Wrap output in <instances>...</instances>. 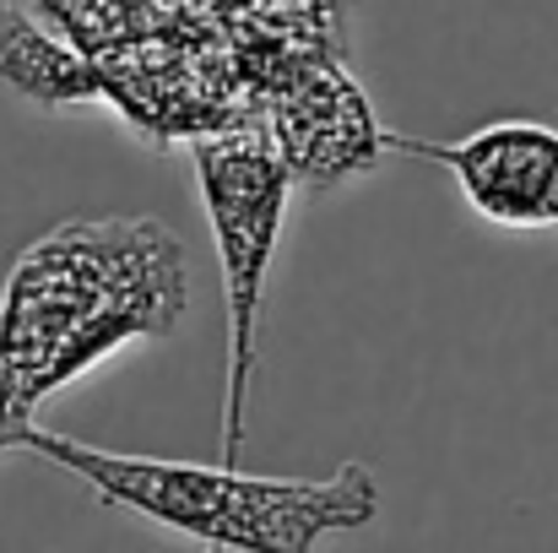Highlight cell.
Returning <instances> with one entry per match:
<instances>
[{
	"instance_id": "obj_1",
	"label": "cell",
	"mask_w": 558,
	"mask_h": 553,
	"mask_svg": "<svg viewBox=\"0 0 558 553\" xmlns=\"http://www.w3.org/2000/svg\"><path fill=\"white\" fill-rule=\"evenodd\" d=\"M190 310L185 244L158 217H71L33 239L0 293V369L27 412Z\"/></svg>"
},
{
	"instance_id": "obj_2",
	"label": "cell",
	"mask_w": 558,
	"mask_h": 553,
	"mask_svg": "<svg viewBox=\"0 0 558 553\" xmlns=\"http://www.w3.org/2000/svg\"><path fill=\"white\" fill-rule=\"evenodd\" d=\"M22 450L82 478L98 505L142 516L206 553H315L326 538L379 521V478L364 461H348L331 478H260L222 461L125 456L38 423L27 429Z\"/></svg>"
},
{
	"instance_id": "obj_3",
	"label": "cell",
	"mask_w": 558,
	"mask_h": 553,
	"mask_svg": "<svg viewBox=\"0 0 558 553\" xmlns=\"http://www.w3.org/2000/svg\"><path fill=\"white\" fill-rule=\"evenodd\" d=\"M195 180L211 223L217 266H222V310H228V390H222V467L244 456V401L255 374V332L271 282V255L282 239L293 169L271 136H201L195 142Z\"/></svg>"
},
{
	"instance_id": "obj_4",
	"label": "cell",
	"mask_w": 558,
	"mask_h": 553,
	"mask_svg": "<svg viewBox=\"0 0 558 553\" xmlns=\"http://www.w3.org/2000/svg\"><path fill=\"white\" fill-rule=\"evenodd\" d=\"M379 147L407 158H434L450 169L461 201L499 228H554L558 223V131L537 120H494L461 142H412L385 131Z\"/></svg>"
},
{
	"instance_id": "obj_5",
	"label": "cell",
	"mask_w": 558,
	"mask_h": 553,
	"mask_svg": "<svg viewBox=\"0 0 558 553\" xmlns=\"http://www.w3.org/2000/svg\"><path fill=\"white\" fill-rule=\"evenodd\" d=\"M0 87L22 93L27 104L60 109V104H87L98 98V71L65 49L60 38H49L27 11H16L11 0H0Z\"/></svg>"
},
{
	"instance_id": "obj_6",
	"label": "cell",
	"mask_w": 558,
	"mask_h": 553,
	"mask_svg": "<svg viewBox=\"0 0 558 553\" xmlns=\"http://www.w3.org/2000/svg\"><path fill=\"white\" fill-rule=\"evenodd\" d=\"M27 429H33V412L22 407V396L11 390V380H5V369H0V456H5V450H22Z\"/></svg>"
}]
</instances>
